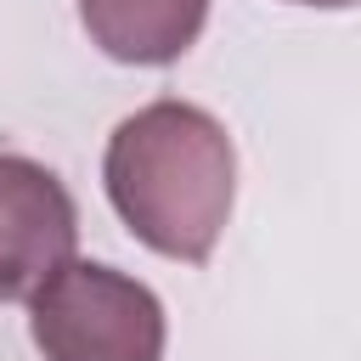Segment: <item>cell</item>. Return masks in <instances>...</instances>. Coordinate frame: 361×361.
<instances>
[{"mask_svg":"<svg viewBox=\"0 0 361 361\" xmlns=\"http://www.w3.org/2000/svg\"><path fill=\"white\" fill-rule=\"evenodd\" d=\"M102 180L118 220L147 248H158L164 259L203 265L231 220L237 152L214 113L164 96L135 107L113 130Z\"/></svg>","mask_w":361,"mask_h":361,"instance_id":"obj_1","label":"cell"},{"mask_svg":"<svg viewBox=\"0 0 361 361\" xmlns=\"http://www.w3.org/2000/svg\"><path fill=\"white\" fill-rule=\"evenodd\" d=\"M28 333L45 361H164L158 293L96 259H68L28 299Z\"/></svg>","mask_w":361,"mask_h":361,"instance_id":"obj_2","label":"cell"},{"mask_svg":"<svg viewBox=\"0 0 361 361\" xmlns=\"http://www.w3.org/2000/svg\"><path fill=\"white\" fill-rule=\"evenodd\" d=\"M79 243V209L68 186L23 158L0 152V299H34Z\"/></svg>","mask_w":361,"mask_h":361,"instance_id":"obj_3","label":"cell"},{"mask_svg":"<svg viewBox=\"0 0 361 361\" xmlns=\"http://www.w3.org/2000/svg\"><path fill=\"white\" fill-rule=\"evenodd\" d=\"M209 0H79L85 34L113 56L135 68H164L186 56L203 34Z\"/></svg>","mask_w":361,"mask_h":361,"instance_id":"obj_4","label":"cell"},{"mask_svg":"<svg viewBox=\"0 0 361 361\" xmlns=\"http://www.w3.org/2000/svg\"><path fill=\"white\" fill-rule=\"evenodd\" d=\"M293 6H322V11H338V6H361V0H293Z\"/></svg>","mask_w":361,"mask_h":361,"instance_id":"obj_5","label":"cell"}]
</instances>
